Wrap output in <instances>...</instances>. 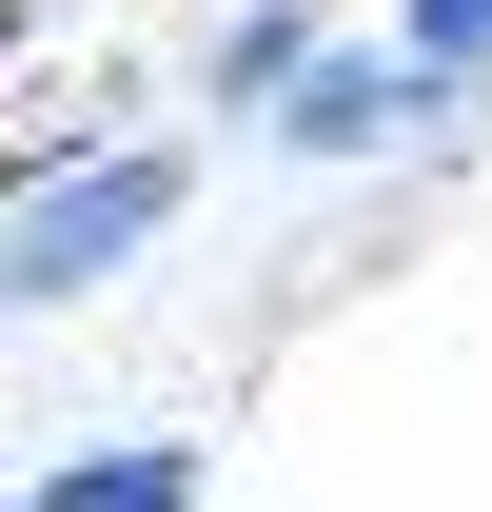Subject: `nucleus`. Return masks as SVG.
Returning a JSON list of instances; mask_svg holds the SVG:
<instances>
[{
	"label": "nucleus",
	"instance_id": "2",
	"mask_svg": "<svg viewBox=\"0 0 492 512\" xmlns=\"http://www.w3.org/2000/svg\"><path fill=\"white\" fill-rule=\"evenodd\" d=\"M433 119H453V79H433V60H394V40H315V60L276 79V119H256V138L315 158V178H355V158H394V138H433Z\"/></svg>",
	"mask_w": 492,
	"mask_h": 512
},
{
	"label": "nucleus",
	"instance_id": "5",
	"mask_svg": "<svg viewBox=\"0 0 492 512\" xmlns=\"http://www.w3.org/2000/svg\"><path fill=\"white\" fill-rule=\"evenodd\" d=\"M394 60H433L453 99H473L492 79V0H394Z\"/></svg>",
	"mask_w": 492,
	"mask_h": 512
},
{
	"label": "nucleus",
	"instance_id": "6",
	"mask_svg": "<svg viewBox=\"0 0 492 512\" xmlns=\"http://www.w3.org/2000/svg\"><path fill=\"white\" fill-rule=\"evenodd\" d=\"M40 158H60V138H20V158H0V197H20V178H40Z\"/></svg>",
	"mask_w": 492,
	"mask_h": 512
},
{
	"label": "nucleus",
	"instance_id": "1",
	"mask_svg": "<svg viewBox=\"0 0 492 512\" xmlns=\"http://www.w3.org/2000/svg\"><path fill=\"white\" fill-rule=\"evenodd\" d=\"M197 217V158L178 138H119V119H79L40 178L0 197V335L20 316H79V296H119L138 256Z\"/></svg>",
	"mask_w": 492,
	"mask_h": 512
},
{
	"label": "nucleus",
	"instance_id": "3",
	"mask_svg": "<svg viewBox=\"0 0 492 512\" xmlns=\"http://www.w3.org/2000/svg\"><path fill=\"white\" fill-rule=\"evenodd\" d=\"M217 473H197V434H99V453H60L20 512H197Z\"/></svg>",
	"mask_w": 492,
	"mask_h": 512
},
{
	"label": "nucleus",
	"instance_id": "4",
	"mask_svg": "<svg viewBox=\"0 0 492 512\" xmlns=\"http://www.w3.org/2000/svg\"><path fill=\"white\" fill-rule=\"evenodd\" d=\"M315 40H335V20H315V0H237V20H217V40H197V119H276V79H296Z\"/></svg>",
	"mask_w": 492,
	"mask_h": 512
}]
</instances>
